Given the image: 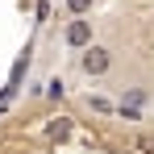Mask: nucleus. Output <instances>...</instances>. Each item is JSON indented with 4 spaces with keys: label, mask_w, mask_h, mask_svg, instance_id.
<instances>
[{
    "label": "nucleus",
    "mask_w": 154,
    "mask_h": 154,
    "mask_svg": "<svg viewBox=\"0 0 154 154\" xmlns=\"http://www.w3.org/2000/svg\"><path fill=\"white\" fill-rule=\"evenodd\" d=\"M108 67H112V54H108V46L92 42L88 50H79V71H83L88 79H100V75H108Z\"/></svg>",
    "instance_id": "nucleus-1"
},
{
    "label": "nucleus",
    "mask_w": 154,
    "mask_h": 154,
    "mask_svg": "<svg viewBox=\"0 0 154 154\" xmlns=\"http://www.w3.org/2000/svg\"><path fill=\"white\" fill-rule=\"evenodd\" d=\"M63 42H67L71 50H88V46H92V21H88V17H75V21L67 25V33H63Z\"/></svg>",
    "instance_id": "nucleus-2"
},
{
    "label": "nucleus",
    "mask_w": 154,
    "mask_h": 154,
    "mask_svg": "<svg viewBox=\"0 0 154 154\" xmlns=\"http://www.w3.org/2000/svg\"><path fill=\"white\" fill-rule=\"evenodd\" d=\"M88 108H92V112H100V117H112V112H117V104H108L104 96H88Z\"/></svg>",
    "instance_id": "nucleus-3"
},
{
    "label": "nucleus",
    "mask_w": 154,
    "mask_h": 154,
    "mask_svg": "<svg viewBox=\"0 0 154 154\" xmlns=\"http://www.w3.org/2000/svg\"><path fill=\"white\" fill-rule=\"evenodd\" d=\"M92 4H96V0H67V13H71V17H88Z\"/></svg>",
    "instance_id": "nucleus-4"
},
{
    "label": "nucleus",
    "mask_w": 154,
    "mask_h": 154,
    "mask_svg": "<svg viewBox=\"0 0 154 154\" xmlns=\"http://www.w3.org/2000/svg\"><path fill=\"white\" fill-rule=\"evenodd\" d=\"M117 117H125V121H142V104H117Z\"/></svg>",
    "instance_id": "nucleus-5"
},
{
    "label": "nucleus",
    "mask_w": 154,
    "mask_h": 154,
    "mask_svg": "<svg viewBox=\"0 0 154 154\" xmlns=\"http://www.w3.org/2000/svg\"><path fill=\"white\" fill-rule=\"evenodd\" d=\"M46 96H50V100H63V96H67V83H63V79H50V83H46Z\"/></svg>",
    "instance_id": "nucleus-6"
}]
</instances>
